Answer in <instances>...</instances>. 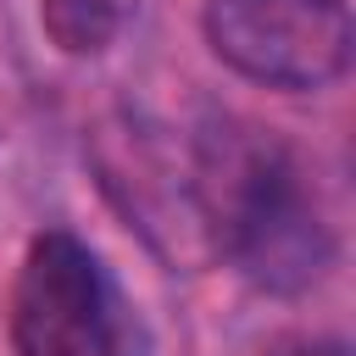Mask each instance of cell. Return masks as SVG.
Returning a JSON list of instances; mask_svg holds the SVG:
<instances>
[{"label":"cell","instance_id":"cell-3","mask_svg":"<svg viewBox=\"0 0 356 356\" xmlns=\"http://www.w3.org/2000/svg\"><path fill=\"white\" fill-rule=\"evenodd\" d=\"M117 295L83 239L50 228L28 245L11 284V345L17 356H111Z\"/></svg>","mask_w":356,"mask_h":356},{"label":"cell","instance_id":"cell-4","mask_svg":"<svg viewBox=\"0 0 356 356\" xmlns=\"http://www.w3.org/2000/svg\"><path fill=\"white\" fill-rule=\"evenodd\" d=\"M39 28L61 56H100L122 33V0H39Z\"/></svg>","mask_w":356,"mask_h":356},{"label":"cell","instance_id":"cell-2","mask_svg":"<svg viewBox=\"0 0 356 356\" xmlns=\"http://www.w3.org/2000/svg\"><path fill=\"white\" fill-rule=\"evenodd\" d=\"M211 56L267 89H328L350 67L345 0H206Z\"/></svg>","mask_w":356,"mask_h":356},{"label":"cell","instance_id":"cell-1","mask_svg":"<svg viewBox=\"0 0 356 356\" xmlns=\"http://www.w3.org/2000/svg\"><path fill=\"white\" fill-rule=\"evenodd\" d=\"M195 206L211 245L267 295H300L334 261V228L323 222L295 156L261 134L217 128L200 139Z\"/></svg>","mask_w":356,"mask_h":356},{"label":"cell","instance_id":"cell-5","mask_svg":"<svg viewBox=\"0 0 356 356\" xmlns=\"http://www.w3.org/2000/svg\"><path fill=\"white\" fill-rule=\"evenodd\" d=\"M261 356H345V345L323 334H278L261 345Z\"/></svg>","mask_w":356,"mask_h":356}]
</instances>
